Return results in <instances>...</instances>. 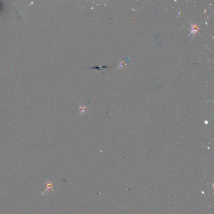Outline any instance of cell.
Instances as JSON below:
<instances>
[{"mask_svg":"<svg viewBox=\"0 0 214 214\" xmlns=\"http://www.w3.org/2000/svg\"><path fill=\"white\" fill-rule=\"evenodd\" d=\"M192 26V31L190 34H193L195 35L197 32H199V30H200V27L197 24H193L191 25Z\"/></svg>","mask_w":214,"mask_h":214,"instance_id":"obj_2","label":"cell"},{"mask_svg":"<svg viewBox=\"0 0 214 214\" xmlns=\"http://www.w3.org/2000/svg\"><path fill=\"white\" fill-rule=\"evenodd\" d=\"M45 185H46V187H45V190L42 192V195H44V193L47 191L50 192L51 191V190L53 191V184L52 182H50V181L46 182L45 183Z\"/></svg>","mask_w":214,"mask_h":214,"instance_id":"obj_1","label":"cell"}]
</instances>
